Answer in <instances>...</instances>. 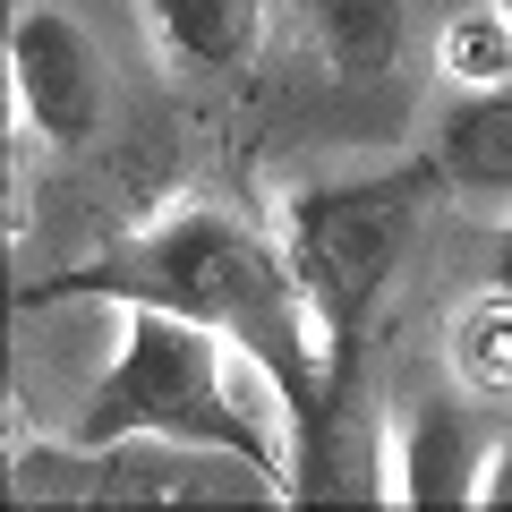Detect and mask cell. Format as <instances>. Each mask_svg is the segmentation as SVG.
<instances>
[{"instance_id": "cell-14", "label": "cell", "mask_w": 512, "mask_h": 512, "mask_svg": "<svg viewBox=\"0 0 512 512\" xmlns=\"http://www.w3.org/2000/svg\"><path fill=\"white\" fill-rule=\"evenodd\" d=\"M495 9H504V18H512V0H495Z\"/></svg>"}, {"instance_id": "cell-6", "label": "cell", "mask_w": 512, "mask_h": 512, "mask_svg": "<svg viewBox=\"0 0 512 512\" xmlns=\"http://www.w3.org/2000/svg\"><path fill=\"white\" fill-rule=\"evenodd\" d=\"M436 171L461 188H487V197H512V77L504 86H470V103L444 111Z\"/></svg>"}, {"instance_id": "cell-7", "label": "cell", "mask_w": 512, "mask_h": 512, "mask_svg": "<svg viewBox=\"0 0 512 512\" xmlns=\"http://www.w3.org/2000/svg\"><path fill=\"white\" fill-rule=\"evenodd\" d=\"M146 18L180 69H248L265 35V0H146Z\"/></svg>"}, {"instance_id": "cell-13", "label": "cell", "mask_w": 512, "mask_h": 512, "mask_svg": "<svg viewBox=\"0 0 512 512\" xmlns=\"http://www.w3.org/2000/svg\"><path fill=\"white\" fill-rule=\"evenodd\" d=\"M495 282H504V291H512V239H504V248H495Z\"/></svg>"}, {"instance_id": "cell-11", "label": "cell", "mask_w": 512, "mask_h": 512, "mask_svg": "<svg viewBox=\"0 0 512 512\" xmlns=\"http://www.w3.org/2000/svg\"><path fill=\"white\" fill-rule=\"evenodd\" d=\"M436 60H444L453 86H504V77H512V18L495 9V0L470 9V18H453L444 43H436Z\"/></svg>"}, {"instance_id": "cell-8", "label": "cell", "mask_w": 512, "mask_h": 512, "mask_svg": "<svg viewBox=\"0 0 512 512\" xmlns=\"http://www.w3.org/2000/svg\"><path fill=\"white\" fill-rule=\"evenodd\" d=\"M316 26V52H325L333 77H350V86H367V77H384L393 60H402L410 43V18L402 0H299Z\"/></svg>"}, {"instance_id": "cell-3", "label": "cell", "mask_w": 512, "mask_h": 512, "mask_svg": "<svg viewBox=\"0 0 512 512\" xmlns=\"http://www.w3.org/2000/svg\"><path fill=\"white\" fill-rule=\"evenodd\" d=\"M419 205H427V171H384V180H342L299 197V282L333 316L367 308L402 265Z\"/></svg>"}, {"instance_id": "cell-1", "label": "cell", "mask_w": 512, "mask_h": 512, "mask_svg": "<svg viewBox=\"0 0 512 512\" xmlns=\"http://www.w3.org/2000/svg\"><path fill=\"white\" fill-rule=\"evenodd\" d=\"M69 427L77 444L180 436V444H231V453L265 461L274 478L299 470V402L274 376L265 342L180 316L163 299H120L111 367H94Z\"/></svg>"}, {"instance_id": "cell-5", "label": "cell", "mask_w": 512, "mask_h": 512, "mask_svg": "<svg viewBox=\"0 0 512 512\" xmlns=\"http://www.w3.org/2000/svg\"><path fill=\"white\" fill-rule=\"evenodd\" d=\"M9 103L52 146H86L103 128L111 86H103V60H94L86 26L69 9H18L9 18Z\"/></svg>"}, {"instance_id": "cell-2", "label": "cell", "mask_w": 512, "mask_h": 512, "mask_svg": "<svg viewBox=\"0 0 512 512\" xmlns=\"http://www.w3.org/2000/svg\"><path fill=\"white\" fill-rule=\"evenodd\" d=\"M137 274H146V299H163V308L205 316L222 333H248V342H291L308 359V376L333 367V325L342 316L291 265H274L265 239H248L231 214H180L171 231L146 239Z\"/></svg>"}, {"instance_id": "cell-9", "label": "cell", "mask_w": 512, "mask_h": 512, "mask_svg": "<svg viewBox=\"0 0 512 512\" xmlns=\"http://www.w3.org/2000/svg\"><path fill=\"white\" fill-rule=\"evenodd\" d=\"M478 470H487V453L470 444V427L453 410H419L402 461H393V478H402L393 495L402 504H478Z\"/></svg>"}, {"instance_id": "cell-12", "label": "cell", "mask_w": 512, "mask_h": 512, "mask_svg": "<svg viewBox=\"0 0 512 512\" xmlns=\"http://www.w3.org/2000/svg\"><path fill=\"white\" fill-rule=\"evenodd\" d=\"M478 504H512V436L487 453V470H478Z\"/></svg>"}, {"instance_id": "cell-4", "label": "cell", "mask_w": 512, "mask_h": 512, "mask_svg": "<svg viewBox=\"0 0 512 512\" xmlns=\"http://www.w3.org/2000/svg\"><path fill=\"white\" fill-rule=\"evenodd\" d=\"M86 495L94 504H282V478L231 444L120 436L86 444Z\"/></svg>"}, {"instance_id": "cell-10", "label": "cell", "mask_w": 512, "mask_h": 512, "mask_svg": "<svg viewBox=\"0 0 512 512\" xmlns=\"http://www.w3.org/2000/svg\"><path fill=\"white\" fill-rule=\"evenodd\" d=\"M444 359H453V376L470 384L478 402H512V291H504V282L453 308V325H444Z\"/></svg>"}]
</instances>
